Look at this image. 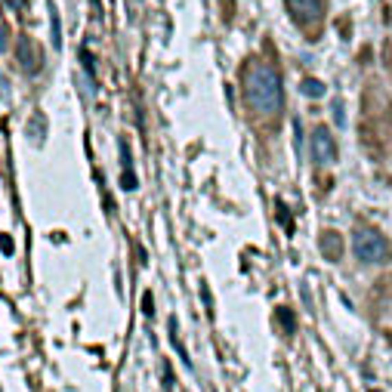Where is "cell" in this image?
I'll use <instances>...</instances> for the list:
<instances>
[{
  "mask_svg": "<svg viewBox=\"0 0 392 392\" xmlns=\"http://www.w3.org/2000/svg\"><path fill=\"white\" fill-rule=\"evenodd\" d=\"M244 99H247L250 112L262 114V118H272V114L281 112V102H284V96H281V77L269 62L254 59L244 69Z\"/></svg>",
  "mask_w": 392,
  "mask_h": 392,
  "instance_id": "cell-1",
  "label": "cell"
},
{
  "mask_svg": "<svg viewBox=\"0 0 392 392\" xmlns=\"http://www.w3.org/2000/svg\"><path fill=\"white\" fill-rule=\"evenodd\" d=\"M352 250L361 262H367V266H383V262L392 260L389 238H386L380 229H373V225H358V229L352 232Z\"/></svg>",
  "mask_w": 392,
  "mask_h": 392,
  "instance_id": "cell-2",
  "label": "cell"
},
{
  "mask_svg": "<svg viewBox=\"0 0 392 392\" xmlns=\"http://www.w3.org/2000/svg\"><path fill=\"white\" fill-rule=\"evenodd\" d=\"M312 161H315L318 167L336 161V145H334V136H330L328 127H315V130H312Z\"/></svg>",
  "mask_w": 392,
  "mask_h": 392,
  "instance_id": "cell-3",
  "label": "cell"
},
{
  "mask_svg": "<svg viewBox=\"0 0 392 392\" xmlns=\"http://www.w3.org/2000/svg\"><path fill=\"white\" fill-rule=\"evenodd\" d=\"M287 10L299 25H318L324 16V0H287Z\"/></svg>",
  "mask_w": 392,
  "mask_h": 392,
  "instance_id": "cell-4",
  "label": "cell"
},
{
  "mask_svg": "<svg viewBox=\"0 0 392 392\" xmlns=\"http://www.w3.org/2000/svg\"><path fill=\"white\" fill-rule=\"evenodd\" d=\"M16 59H19V65L28 71V75H34V71L44 69V56L38 53L34 40H32V38H25V34H22L19 40H16Z\"/></svg>",
  "mask_w": 392,
  "mask_h": 392,
  "instance_id": "cell-5",
  "label": "cell"
},
{
  "mask_svg": "<svg viewBox=\"0 0 392 392\" xmlns=\"http://www.w3.org/2000/svg\"><path fill=\"white\" fill-rule=\"evenodd\" d=\"M321 254L328 256L330 262H336L343 256V235H336V232H324L321 235Z\"/></svg>",
  "mask_w": 392,
  "mask_h": 392,
  "instance_id": "cell-6",
  "label": "cell"
},
{
  "mask_svg": "<svg viewBox=\"0 0 392 392\" xmlns=\"http://www.w3.org/2000/svg\"><path fill=\"white\" fill-rule=\"evenodd\" d=\"M299 90H303L306 96H324V84L321 81H303L299 84Z\"/></svg>",
  "mask_w": 392,
  "mask_h": 392,
  "instance_id": "cell-7",
  "label": "cell"
},
{
  "mask_svg": "<svg viewBox=\"0 0 392 392\" xmlns=\"http://www.w3.org/2000/svg\"><path fill=\"white\" fill-rule=\"evenodd\" d=\"M278 318L284 324H281V330H284V334H293V312L291 309H278Z\"/></svg>",
  "mask_w": 392,
  "mask_h": 392,
  "instance_id": "cell-8",
  "label": "cell"
},
{
  "mask_svg": "<svg viewBox=\"0 0 392 392\" xmlns=\"http://www.w3.org/2000/svg\"><path fill=\"white\" fill-rule=\"evenodd\" d=\"M50 16H53V44L62 47V34H59V16H56V10H50Z\"/></svg>",
  "mask_w": 392,
  "mask_h": 392,
  "instance_id": "cell-9",
  "label": "cell"
},
{
  "mask_svg": "<svg viewBox=\"0 0 392 392\" xmlns=\"http://www.w3.org/2000/svg\"><path fill=\"white\" fill-rule=\"evenodd\" d=\"M7 40H10V32L0 25V53H7Z\"/></svg>",
  "mask_w": 392,
  "mask_h": 392,
  "instance_id": "cell-10",
  "label": "cell"
}]
</instances>
